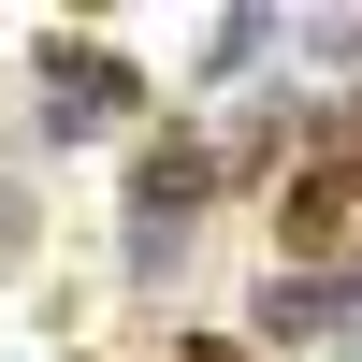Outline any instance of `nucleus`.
Wrapping results in <instances>:
<instances>
[{
	"label": "nucleus",
	"instance_id": "obj_1",
	"mask_svg": "<svg viewBox=\"0 0 362 362\" xmlns=\"http://www.w3.org/2000/svg\"><path fill=\"white\" fill-rule=\"evenodd\" d=\"M131 102H145V87L116 73L102 44H44V131H58V145H87V131H116Z\"/></svg>",
	"mask_w": 362,
	"mask_h": 362
},
{
	"label": "nucleus",
	"instance_id": "obj_2",
	"mask_svg": "<svg viewBox=\"0 0 362 362\" xmlns=\"http://www.w3.org/2000/svg\"><path fill=\"white\" fill-rule=\"evenodd\" d=\"M276 247H290V276H334V247H348V160L290 174V203H276Z\"/></svg>",
	"mask_w": 362,
	"mask_h": 362
},
{
	"label": "nucleus",
	"instance_id": "obj_3",
	"mask_svg": "<svg viewBox=\"0 0 362 362\" xmlns=\"http://www.w3.org/2000/svg\"><path fill=\"white\" fill-rule=\"evenodd\" d=\"M203 189H218V160H203V131H160V145L131 160V203H145V218H174V232L203 218Z\"/></svg>",
	"mask_w": 362,
	"mask_h": 362
},
{
	"label": "nucleus",
	"instance_id": "obj_4",
	"mask_svg": "<svg viewBox=\"0 0 362 362\" xmlns=\"http://www.w3.org/2000/svg\"><path fill=\"white\" fill-rule=\"evenodd\" d=\"M334 319H348V276H276L261 290V334L276 348H334Z\"/></svg>",
	"mask_w": 362,
	"mask_h": 362
},
{
	"label": "nucleus",
	"instance_id": "obj_5",
	"mask_svg": "<svg viewBox=\"0 0 362 362\" xmlns=\"http://www.w3.org/2000/svg\"><path fill=\"white\" fill-rule=\"evenodd\" d=\"M174 362H247V348H218V334H189V348H174Z\"/></svg>",
	"mask_w": 362,
	"mask_h": 362
}]
</instances>
